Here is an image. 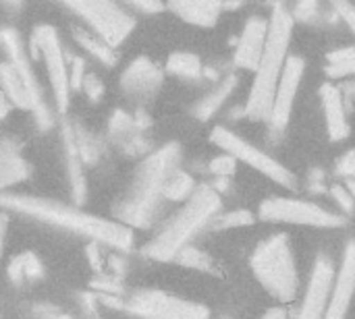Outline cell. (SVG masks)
Instances as JSON below:
<instances>
[{
  "mask_svg": "<svg viewBox=\"0 0 355 319\" xmlns=\"http://www.w3.org/2000/svg\"><path fill=\"white\" fill-rule=\"evenodd\" d=\"M166 71L183 79H198L202 75V60L191 52H173L166 60Z\"/></svg>",
  "mask_w": 355,
  "mask_h": 319,
  "instance_id": "603a6c76",
  "label": "cell"
},
{
  "mask_svg": "<svg viewBox=\"0 0 355 319\" xmlns=\"http://www.w3.org/2000/svg\"><path fill=\"white\" fill-rule=\"evenodd\" d=\"M210 141L214 145H218L223 152L231 154L235 160L248 164L250 168L258 170L266 179L275 181L277 185H281L285 189H295L297 181H295L293 172L287 166H283L272 156H268L266 152H262L260 147H256L248 139L239 137L237 133H233V131H229L225 127H214L212 133H210Z\"/></svg>",
  "mask_w": 355,
  "mask_h": 319,
  "instance_id": "8992f818",
  "label": "cell"
},
{
  "mask_svg": "<svg viewBox=\"0 0 355 319\" xmlns=\"http://www.w3.org/2000/svg\"><path fill=\"white\" fill-rule=\"evenodd\" d=\"M83 58H75L73 60V71H71V87L79 89L83 87Z\"/></svg>",
  "mask_w": 355,
  "mask_h": 319,
  "instance_id": "74e56055",
  "label": "cell"
},
{
  "mask_svg": "<svg viewBox=\"0 0 355 319\" xmlns=\"http://www.w3.org/2000/svg\"><path fill=\"white\" fill-rule=\"evenodd\" d=\"M73 37L75 42L87 50L92 56H96L98 60H102L104 64H112L114 62V52H112V46H108L106 42H100L98 37L89 35L87 31H81V29H73Z\"/></svg>",
  "mask_w": 355,
  "mask_h": 319,
  "instance_id": "d4e9b609",
  "label": "cell"
},
{
  "mask_svg": "<svg viewBox=\"0 0 355 319\" xmlns=\"http://www.w3.org/2000/svg\"><path fill=\"white\" fill-rule=\"evenodd\" d=\"M110 268H112V274H116V276H125V272H127V262L123 259V257H110Z\"/></svg>",
  "mask_w": 355,
  "mask_h": 319,
  "instance_id": "ab89813d",
  "label": "cell"
},
{
  "mask_svg": "<svg viewBox=\"0 0 355 319\" xmlns=\"http://www.w3.org/2000/svg\"><path fill=\"white\" fill-rule=\"evenodd\" d=\"M179 264H183L185 268H191V270H200V272H212L214 270V264H212V257L208 253H204L202 249L189 245L185 247L181 253H179Z\"/></svg>",
  "mask_w": 355,
  "mask_h": 319,
  "instance_id": "4316f807",
  "label": "cell"
},
{
  "mask_svg": "<svg viewBox=\"0 0 355 319\" xmlns=\"http://www.w3.org/2000/svg\"><path fill=\"white\" fill-rule=\"evenodd\" d=\"M252 222H254V214L250 210H233V212H227V214H218L210 228H214V230H229V228L250 226Z\"/></svg>",
  "mask_w": 355,
  "mask_h": 319,
  "instance_id": "484cf974",
  "label": "cell"
},
{
  "mask_svg": "<svg viewBox=\"0 0 355 319\" xmlns=\"http://www.w3.org/2000/svg\"><path fill=\"white\" fill-rule=\"evenodd\" d=\"M31 50H33V58L35 56L44 58L58 112H67L69 95L73 87H71V73L67 71V60L56 29L50 25H37L31 35Z\"/></svg>",
  "mask_w": 355,
  "mask_h": 319,
  "instance_id": "9c48e42d",
  "label": "cell"
},
{
  "mask_svg": "<svg viewBox=\"0 0 355 319\" xmlns=\"http://www.w3.org/2000/svg\"><path fill=\"white\" fill-rule=\"evenodd\" d=\"M125 311L139 319H210L206 305L162 291H137L127 299Z\"/></svg>",
  "mask_w": 355,
  "mask_h": 319,
  "instance_id": "30bf717a",
  "label": "cell"
},
{
  "mask_svg": "<svg viewBox=\"0 0 355 319\" xmlns=\"http://www.w3.org/2000/svg\"><path fill=\"white\" fill-rule=\"evenodd\" d=\"M64 152H67V174L71 181V191L77 203L85 199V176H83V160L77 149L75 131L64 127Z\"/></svg>",
  "mask_w": 355,
  "mask_h": 319,
  "instance_id": "d6986e66",
  "label": "cell"
},
{
  "mask_svg": "<svg viewBox=\"0 0 355 319\" xmlns=\"http://www.w3.org/2000/svg\"><path fill=\"white\" fill-rule=\"evenodd\" d=\"M320 102L324 108L329 139L331 141H343L349 135V122H347V112H345L341 89L335 87L333 83H324L320 87Z\"/></svg>",
  "mask_w": 355,
  "mask_h": 319,
  "instance_id": "2e32d148",
  "label": "cell"
},
{
  "mask_svg": "<svg viewBox=\"0 0 355 319\" xmlns=\"http://www.w3.org/2000/svg\"><path fill=\"white\" fill-rule=\"evenodd\" d=\"M304 71H306L304 58L289 56L287 66L283 71V77H281L279 87H277V95H275V104H272V114H270V120H268L272 131H277V133L285 131V127L289 125L291 110H293V104H295L297 89L302 85Z\"/></svg>",
  "mask_w": 355,
  "mask_h": 319,
  "instance_id": "7c38bea8",
  "label": "cell"
},
{
  "mask_svg": "<svg viewBox=\"0 0 355 319\" xmlns=\"http://www.w3.org/2000/svg\"><path fill=\"white\" fill-rule=\"evenodd\" d=\"M166 6L191 25L212 27L225 10V0H168Z\"/></svg>",
  "mask_w": 355,
  "mask_h": 319,
  "instance_id": "e0dca14e",
  "label": "cell"
},
{
  "mask_svg": "<svg viewBox=\"0 0 355 319\" xmlns=\"http://www.w3.org/2000/svg\"><path fill=\"white\" fill-rule=\"evenodd\" d=\"M33 318L35 319H71V316H67V313H62L60 309L50 307V305H37V307H33Z\"/></svg>",
  "mask_w": 355,
  "mask_h": 319,
  "instance_id": "8d00e7d4",
  "label": "cell"
},
{
  "mask_svg": "<svg viewBox=\"0 0 355 319\" xmlns=\"http://www.w3.org/2000/svg\"><path fill=\"white\" fill-rule=\"evenodd\" d=\"M293 21V15L283 4H277L272 8L266 48L256 69V77L245 104V116L252 120H270L277 87L289 60Z\"/></svg>",
  "mask_w": 355,
  "mask_h": 319,
  "instance_id": "3957f363",
  "label": "cell"
},
{
  "mask_svg": "<svg viewBox=\"0 0 355 319\" xmlns=\"http://www.w3.org/2000/svg\"><path fill=\"white\" fill-rule=\"evenodd\" d=\"M331 195H333V199L337 201V206H339L343 212H349V214L354 212L355 199L345 185H333V187H331Z\"/></svg>",
  "mask_w": 355,
  "mask_h": 319,
  "instance_id": "f546056e",
  "label": "cell"
},
{
  "mask_svg": "<svg viewBox=\"0 0 355 319\" xmlns=\"http://www.w3.org/2000/svg\"><path fill=\"white\" fill-rule=\"evenodd\" d=\"M345 187L349 189V193L354 195V199H355V179H347V183H345Z\"/></svg>",
  "mask_w": 355,
  "mask_h": 319,
  "instance_id": "b9f144b4",
  "label": "cell"
},
{
  "mask_svg": "<svg viewBox=\"0 0 355 319\" xmlns=\"http://www.w3.org/2000/svg\"><path fill=\"white\" fill-rule=\"evenodd\" d=\"M252 272L258 282L281 303H291L297 297V266L289 237L277 233L264 239L252 253Z\"/></svg>",
  "mask_w": 355,
  "mask_h": 319,
  "instance_id": "5b68a950",
  "label": "cell"
},
{
  "mask_svg": "<svg viewBox=\"0 0 355 319\" xmlns=\"http://www.w3.org/2000/svg\"><path fill=\"white\" fill-rule=\"evenodd\" d=\"M260 218L266 222L312 226V228H341L347 220L312 201L295 197H270L260 203Z\"/></svg>",
  "mask_w": 355,
  "mask_h": 319,
  "instance_id": "52a82bcc",
  "label": "cell"
},
{
  "mask_svg": "<svg viewBox=\"0 0 355 319\" xmlns=\"http://www.w3.org/2000/svg\"><path fill=\"white\" fill-rule=\"evenodd\" d=\"M333 8L341 15V19L349 25V29L355 33V4L349 0H331Z\"/></svg>",
  "mask_w": 355,
  "mask_h": 319,
  "instance_id": "1f68e13d",
  "label": "cell"
},
{
  "mask_svg": "<svg viewBox=\"0 0 355 319\" xmlns=\"http://www.w3.org/2000/svg\"><path fill=\"white\" fill-rule=\"evenodd\" d=\"M83 89H85V93H87L92 100H100L102 93H104V87H102V83H100V79H98L96 75H85V79H83Z\"/></svg>",
  "mask_w": 355,
  "mask_h": 319,
  "instance_id": "d590c367",
  "label": "cell"
},
{
  "mask_svg": "<svg viewBox=\"0 0 355 319\" xmlns=\"http://www.w3.org/2000/svg\"><path fill=\"white\" fill-rule=\"evenodd\" d=\"M129 6H135L141 12H160L166 8L164 0H125Z\"/></svg>",
  "mask_w": 355,
  "mask_h": 319,
  "instance_id": "e575fe53",
  "label": "cell"
},
{
  "mask_svg": "<svg viewBox=\"0 0 355 319\" xmlns=\"http://www.w3.org/2000/svg\"><path fill=\"white\" fill-rule=\"evenodd\" d=\"M355 297V241L347 243L324 319H347Z\"/></svg>",
  "mask_w": 355,
  "mask_h": 319,
  "instance_id": "4fadbf2b",
  "label": "cell"
},
{
  "mask_svg": "<svg viewBox=\"0 0 355 319\" xmlns=\"http://www.w3.org/2000/svg\"><path fill=\"white\" fill-rule=\"evenodd\" d=\"M83 17L108 46H121L133 31L135 21L114 0H62Z\"/></svg>",
  "mask_w": 355,
  "mask_h": 319,
  "instance_id": "ba28073f",
  "label": "cell"
},
{
  "mask_svg": "<svg viewBox=\"0 0 355 319\" xmlns=\"http://www.w3.org/2000/svg\"><path fill=\"white\" fill-rule=\"evenodd\" d=\"M327 58H329V64H327V75L329 77L341 79V77L355 75V46L335 50Z\"/></svg>",
  "mask_w": 355,
  "mask_h": 319,
  "instance_id": "cb8c5ba5",
  "label": "cell"
},
{
  "mask_svg": "<svg viewBox=\"0 0 355 319\" xmlns=\"http://www.w3.org/2000/svg\"><path fill=\"white\" fill-rule=\"evenodd\" d=\"M8 278L12 284H21L23 280H40L44 278V266L33 253H23L10 259Z\"/></svg>",
  "mask_w": 355,
  "mask_h": 319,
  "instance_id": "44dd1931",
  "label": "cell"
},
{
  "mask_svg": "<svg viewBox=\"0 0 355 319\" xmlns=\"http://www.w3.org/2000/svg\"><path fill=\"white\" fill-rule=\"evenodd\" d=\"M198 191V183L193 181V176L181 168H177L164 189V199L168 201H187L193 197V193Z\"/></svg>",
  "mask_w": 355,
  "mask_h": 319,
  "instance_id": "7402d4cb",
  "label": "cell"
},
{
  "mask_svg": "<svg viewBox=\"0 0 355 319\" xmlns=\"http://www.w3.org/2000/svg\"><path fill=\"white\" fill-rule=\"evenodd\" d=\"M160 85L162 73L150 58H135L121 75V87L133 100H148Z\"/></svg>",
  "mask_w": 355,
  "mask_h": 319,
  "instance_id": "9a60e30c",
  "label": "cell"
},
{
  "mask_svg": "<svg viewBox=\"0 0 355 319\" xmlns=\"http://www.w3.org/2000/svg\"><path fill=\"white\" fill-rule=\"evenodd\" d=\"M233 89H235V77H225V79L218 83V87H214L206 98H202V100L196 104L193 114H196L200 120H208L210 116H214V114L220 110V106L225 104V100L231 95Z\"/></svg>",
  "mask_w": 355,
  "mask_h": 319,
  "instance_id": "ffe728a7",
  "label": "cell"
},
{
  "mask_svg": "<svg viewBox=\"0 0 355 319\" xmlns=\"http://www.w3.org/2000/svg\"><path fill=\"white\" fill-rule=\"evenodd\" d=\"M27 176H29V164L19 154V147L12 141L4 139L2 149H0V183H2V189H8L17 183L25 181Z\"/></svg>",
  "mask_w": 355,
  "mask_h": 319,
  "instance_id": "ac0fdd59",
  "label": "cell"
},
{
  "mask_svg": "<svg viewBox=\"0 0 355 319\" xmlns=\"http://www.w3.org/2000/svg\"><path fill=\"white\" fill-rule=\"evenodd\" d=\"M220 319H233V318H220Z\"/></svg>",
  "mask_w": 355,
  "mask_h": 319,
  "instance_id": "7bdbcfd3",
  "label": "cell"
},
{
  "mask_svg": "<svg viewBox=\"0 0 355 319\" xmlns=\"http://www.w3.org/2000/svg\"><path fill=\"white\" fill-rule=\"evenodd\" d=\"M223 201L218 191L210 185H200L191 199L154 235V239L141 249V255L154 262H173L179 253L191 245V241L220 214Z\"/></svg>",
  "mask_w": 355,
  "mask_h": 319,
  "instance_id": "277c9868",
  "label": "cell"
},
{
  "mask_svg": "<svg viewBox=\"0 0 355 319\" xmlns=\"http://www.w3.org/2000/svg\"><path fill=\"white\" fill-rule=\"evenodd\" d=\"M2 206L6 210H15V212L23 214L27 218H33L37 222L85 237L94 243L110 245V247H116L119 251L133 249V241H135L133 230L119 220H106V218L87 214L83 210L64 206L60 201L31 197V195H17V193L15 195L4 193Z\"/></svg>",
  "mask_w": 355,
  "mask_h": 319,
  "instance_id": "6da1fadb",
  "label": "cell"
},
{
  "mask_svg": "<svg viewBox=\"0 0 355 319\" xmlns=\"http://www.w3.org/2000/svg\"><path fill=\"white\" fill-rule=\"evenodd\" d=\"M337 172L345 179H355V147L345 152L337 162Z\"/></svg>",
  "mask_w": 355,
  "mask_h": 319,
  "instance_id": "d6a6232c",
  "label": "cell"
},
{
  "mask_svg": "<svg viewBox=\"0 0 355 319\" xmlns=\"http://www.w3.org/2000/svg\"><path fill=\"white\" fill-rule=\"evenodd\" d=\"M92 289L98 295H119L123 297L125 293V284L121 280V276L116 274H100L92 280Z\"/></svg>",
  "mask_w": 355,
  "mask_h": 319,
  "instance_id": "83f0119b",
  "label": "cell"
},
{
  "mask_svg": "<svg viewBox=\"0 0 355 319\" xmlns=\"http://www.w3.org/2000/svg\"><path fill=\"white\" fill-rule=\"evenodd\" d=\"M337 272L339 270H335V264L329 255L316 257L297 319H324L333 291H335Z\"/></svg>",
  "mask_w": 355,
  "mask_h": 319,
  "instance_id": "8fae6325",
  "label": "cell"
},
{
  "mask_svg": "<svg viewBox=\"0 0 355 319\" xmlns=\"http://www.w3.org/2000/svg\"><path fill=\"white\" fill-rule=\"evenodd\" d=\"M318 15V0H300L295 6V17L300 21H312Z\"/></svg>",
  "mask_w": 355,
  "mask_h": 319,
  "instance_id": "836d02e7",
  "label": "cell"
},
{
  "mask_svg": "<svg viewBox=\"0 0 355 319\" xmlns=\"http://www.w3.org/2000/svg\"><path fill=\"white\" fill-rule=\"evenodd\" d=\"M87 255H89V264H92V268L96 270V272H100L102 270V255H100V243H89L87 245Z\"/></svg>",
  "mask_w": 355,
  "mask_h": 319,
  "instance_id": "f35d334b",
  "label": "cell"
},
{
  "mask_svg": "<svg viewBox=\"0 0 355 319\" xmlns=\"http://www.w3.org/2000/svg\"><path fill=\"white\" fill-rule=\"evenodd\" d=\"M235 158L231 156V154H223V156H218V158H214L212 162H210V172H212V176L216 179V176H225V179H231V174L235 172Z\"/></svg>",
  "mask_w": 355,
  "mask_h": 319,
  "instance_id": "f1b7e54d",
  "label": "cell"
},
{
  "mask_svg": "<svg viewBox=\"0 0 355 319\" xmlns=\"http://www.w3.org/2000/svg\"><path fill=\"white\" fill-rule=\"evenodd\" d=\"M262 319H287V311L283 307H272L264 313Z\"/></svg>",
  "mask_w": 355,
  "mask_h": 319,
  "instance_id": "60d3db41",
  "label": "cell"
},
{
  "mask_svg": "<svg viewBox=\"0 0 355 319\" xmlns=\"http://www.w3.org/2000/svg\"><path fill=\"white\" fill-rule=\"evenodd\" d=\"M79 303L83 309V316L87 319H100V311H98V303L100 297L96 293H81L79 295Z\"/></svg>",
  "mask_w": 355,
  "mask_h": 319,
  "instance_id": "4dcf8cb0",
  "label": "cell"
},
{
  "mask_svg": "<svg viewBox=\"0 0 355 319\" xmlns=\"http://www.w3.org/2000/svg\"><path fill=\"white\" fill-rule=\"evenodd\" d=\"M181 147L179 143H166L154 154H150L135 170L127 195L119 201L114 214L116 220L129 228L152 226L160 201L164 199V189L171 174L179 168Z\"/></svg>",
  "mask_w": 355,
  "mask_h": 319,
  "instance_id": "7a4b0ae2",
  "label": "cell"
},
{
  "mask_svg": "<svg viewBox=\"0 0 355 319\" xmlns=\"http://www.w3.org/2000/svg\"><path fill=\"white\" fill-rule=\"evenodd\" d=\"M268 29H270V21L262 19V17H252L239 37L237 50H235V64L239 69L245 71H256L264 48H266V39H268Z\"/></svg>",
  "mask_w": 355,
  "mask_h": 319,
  "instance_id": "5bb4252c",
  "label": "cell"
}]
</instances>
